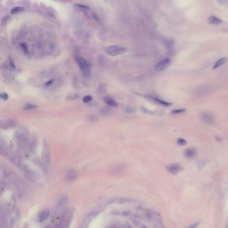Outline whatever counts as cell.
<instances>
[{"label":"cell","mask_w":228,"mask_h":228,"mask_svg":"<svg viewBox=\"0 0 228 228\" xmlns=\"http://www.w3.org/2000/svg\"><path fill=\"white\" fill-rule=\"evenodd\" d=\"M74 210L72 208L67 209L63 214L57 228H68L73 217Z\"/></svg>","instance_id":"obj_1"},{"label":"cell","mask_w":228,"mask_h":228,"mask_svg":"<svg viewBox=\"0 0 228 228\" xmlns=\"http://www.w3.org/2000/svg\"><path fill=\"white\" fill-rule=\"evenodd\" d=\"M106 50L110 55L116 56L125 53L126 51V49L120 45H113L108 46Z\"/></svg>","instance_id":"obj_2"},{"label":"cell","mask_w":228,"mask_h":228,"mask_svg":"<svg viewBox=\"0 0 228 228\" xmlns=\"http://www.w3.org/2000/svg\"><path fill=\"white\" fill-rule=\"evenodd\" d=\"M50 159V153L48 145L46 143L44 142L42 151V161L44 168L46 171L48 170V168L49 166Z\"/></svg>","instance_id":"obj_3"},{"label":"cell","mask_w":228,"mask_h":228,"mask_svg":"<svg viewBox=\"0 0 228 228\" xmlns=\"http://www.w3.org/2000/svg\"><path fill=\"white\" fill-rule=\"evenodd\" d=\"M172 63V60L168 58L164 59L158 63L155 67V70L157 72L163 71L167 69Z\"/></svg>","instance_id":"obj_4"},{"label":"cell","mask_w":228,"mask_h":228,"mask_svg":"<svg viewBox=\"0 0 228 228\" xmlns=\"http://www.w3.org/2000/svg\"><path fill=\"white\" fill-rule=\"evenodd\" d=\"M166 168L168 172L173 175L177 174L182 170L181 165L177 163L168 164Z\"/></svg>","instance_id":"obj_5"},{"label":"cell","mask_w":228,"mask_h":228,"mask_svg":"<svg viewBox=\"0 0 228 228\" xmlns=\"http://www.w3.org/2000/svg\"><path fill=\"white\" fill-rule=\"evenodd\" d=\"M76 60L81 71H85L88 69V63L84 58L79 55H77L76 57Z\"/></svg>","instance_id":"obj_6"},{"label":"cell","mask_w":228,"mask_h":228,"mask_svg":"<svg viewBox=\"0 0 228 228\" xmlns=\"http://www.w3.org/2000/svg\"><path fill=\"white\" fill-rule=\"evenodd\" d=\"M197 151L194 148H189L184 151V155L188 159H193L197 156Z\"/></svg>","instance_id":"obj_7"},{"label":"cell","mask_w":228,"mask_h":228,"mask_svg":"<svg viewBox=\"0 0 228 228\" xmlns=\"http://www.w3.org/2000/svg\"><path fill=\"white\" fill-rule=\"evenodd\" d=\"M16 124L17 122L14 120H8L3 121L1 122L0 126L3 129H5L15 127Z\"/></svg>","instance_id":"obj_8"},{"label":"cell","mask_w":228,"mask_h":228,"mask_svg":"<svg viewBox=\"0 0 228 228\" xmlns=\"http://www.w3.org/2000/svg\"><path fill=\"white\" fill-rule=\"evenodd\" d=\"M201 119L205 123L211 124L214 123V118L211 114L208 113H203L201 115Z\"/></svg>","instance_id":"obj_9"},{"label":"cell","mask_w":228,"mask_h":228,"mask_svg":"<svg viewBox=\"0 0 228 228\" xmlns=\"http://www.w3.org/2000/svg\"><path fill=\"white\" fill-rule=\"evenodd\" d=\"M149 99H152L153 101L155 102L156 103L159 104L160 105L163 106L165 107H169L172 105V103H169V102H167L164 101L162 100L159 99L155 97H152V96H149Z\"/></svg>","instance_id":"obj_10"},{"label":"cell","mask_w":228,"mask_h":228,"mask_svg":"<svg viewBox=\"0 0 228 228\" xmlns=\"http://www.w3.org/2000/svg\"><path fill=\"white\" fill-rule=\"evenodd\" d=\"M103 101L107 105L111 107L117 108L118 106V103L116 102V101L110 97H105L103 99Z\"/></svg>","instance_id":"obj_11"},{"label":"cell","mask_w":228,"mask_h":228,"mask_svg":"<svg viewBox=\"0 0 228 228\" xmlns=\"http://www.w3.org/2000/svg\"><path fill=\"white\" fill-rule=\"evenodd\" d=\"M208 22L209 24L211 25H218L221 24L223 22L222 20L219 19V18L216 17L214 16H212L209 17L208 19Z\"/></svg>","instance_id":"obj_12"},{"label":"cell","mask_w":228,"mask_h":228,"mask_svg":"<svg viewBox=\"0 0 228 228\" xmlns=\"http://www.w3.org/2000/svg\"><path fill=\"white\" fill-rule=\"evenodd\" d=\"M95 216L94 213H93V214H90V215H89L83 222V223H82V226L81 227V228H88L89 224L90 223L91 220H92L93 218Z\"/></svg>","instance_id":"obj_13"},{"label":"cell","mask_w":228,"mask_h":228,"mask_svg":"<svg viewBox=\"0 0 228 228\" xmlns=\"http://www.w3.org/2000/svg\"><path fill=\"white\" fill-rule=\"evenodd\" d=\"M68 200V197L66 194H63L61 196L58 200V206L60 207L63 206L67 204V202Z\"/></svg>","instance_id":"obj_14"},{"label":"cell","mask_w":228,"mask_h":228,"mask_svg":"<svg viewBox=\"0 0 228 228\" xmlns=\"http://www.w3.org/2000/svg\"><path fill=\"white\" fill-rule=\"evenodd\" d=\"M77 177V173L74 170H71L67 172V180L68 181H71L76 179Z\"/></svg>","instance_id":"obj_15"},{"label":"cell","mask_w":228,"mask_h":228,"mask_svg":"<svg viewBox=\"0 0 228 228\" xmlns=\"http://www.w3.org/2000/svg\"><path fill=\"white\" fill-rule=\"evenodd\" d=\"M227 60L226 57H224L222 58H220L216 62L214 66H213V69H216L218 68L219 67L221 66L222 65L225 63Z\"/></svg>","instance_id":"obj_16"},{"label":"cell","mask_w":228,"mask_h":228,"mask_svg":"<svg viewBox=\"0 0 228 228\" xmlns=\"http://www.w3.org/2000/svg\"><path fill=\"white\" fill-rule=\"evenodd\" d=\"M111 111L109 108L107 107H103L100 108L99 110L100 114L103 115H108L111 113Z\"/></svg>","instance_id":"obj_17"},{"label":"cell","mask_w":228,"mask_h":228,"mask_svg":"<svg viewBox=\"0 0 228 228\" xmlns=\"http://www.w3.org/2000/svg\"><path fill=\"white\" fill-rule=\"evenodd\" d=\"M50 214V211L48 210H45L40 214L39 216V219L41 221H44L47 218Z\"/></svg>","instance_id":"obj_18"},{"label":"cell","mask_w":228,"mask_h":228,"mask_svg":"<svg viewBox=\"0 0 228 228\" xmlns=\"http://www.w3.org/2000/svg\"><path fill=\"white\" fill-rule=\"evenodd\" d=\"M74 7L77 9H80L82 10H87L90 9V8L88 6L83 5V4H76L74 5Z\"/></svg>","instance_id":"obj_19"},{"label":"cell","mask_w":228,"mask_h":228,"mask_svg":"<svg viewBox=\"0 0 228 228\" xmlns=\"http://www.w3.org/2000/svg\"><path fill=\"white\" fill-rule=\"evenodd\" d=\"M25 8H24V7H14V8H13L11 9V11H10V13L11 14H15V13H18V12H20L21 11L23 10Z\"/></svg>","instance_id":"obj_20"},{"label":"cell","mask_w":228,"mask_h":228,"mask_svg":"<svg viewBox=\"0 0 228 228\" xmlns=\"http://www.w3.org/2000/svg\"><path fill=\"white\" fill-rule=\"evenodd\" d=\"M87 118L92 123H95L98 120V118L96 115L95 114H90L87 117Z\"/></svg>","instance_id":"obj_21"},{"label":"cell","mask_w":228,"mask_h":228,"mask_svg":"<svg viewBox=\"0 0 228 228\" xmlns=\"http://www.w3.org/2000/svg\"><path fill=\"white\" fill-rule=\"evenodd\" d=\"M37 108H38V106L36 105H35V104H32V103H27L24 107V109H25V110H31V109H36Z\"/></svg>","instance_id":"obj_22"},{"label":"cell","mask_w":228,"mask_h":228,"mask_svg":"<svg viewBox=\"0 0 228 228\" xmlns=\"http://www.w3.org/2000/svg\"><path fill=\"white\" fill-rule=\"evenodd\" d=\"M186 112V109L185 108H182V109H174L172 110L171 112V114H180L182 113Z\"/></svg>","instance_id":"obj_23"},{"label":"cell","mask_w":228,"mask_h":228,"mask_svg":"<svg viewBox=\"0 0 228 228\" xmlns=\"http://www.w3.org/2000/svg\"><path fill=\"white\" fill-rule=\"evenodd\" d=\"M20 46H21V48H22V49L23 50V51H24L25 54H29L28 47H27V45L26 44V43H21V45H20Z\"/></svg>","instance_id":"obj_24"},{"label":"cell","mask_w":228,"mask_h":228,"mask_svg":"<svg viewBox=\"0 0 228 228\" xmlns=\"http://www.w3.org/2000/svg\"><path fill=\"white\" fill-rule=\"evenodd\" d=\"M177 144H178L179 145L183 146V145H185L187 144V141L186 140L184 139L179 138L177 141Z\"/></svg>","instance_id":"obj_25"},{"label":"cell","mask_w":228,"mask_h":228,"mask_svg":"<svg viewBox=\"0 0 228 228\" xmlns=\"http://www.w3.org/2000/svg\"><path fill=\"white\" fill-rule=\"evenodd\" d=\"M93 98L90 95H86L83 98L82 101L84 103H88L92 101Z\"/></svg>","instance_id":"obj_26"},{"label":"cell","mask_w":228,"mask_h":228,"mask_svg":"<svg viewBox=\"0 0 228 228\" xmlns=\"http://www.w3.org/2000/svg\"><path fill=\"white\" fill-rule=\"evenodd\" d=\"M125 112L126 113H135L136 112V110L135 109L133 108H131V107H126L125 109Z\"/></svg>","instance_id":"obj_27"},{"label":"cell","mask_w":228,"mask_h":228,"mask_svg":"<svg viewBox=\"0 0 228 228\" xmlns=\"http://www.w3.org/2000/svg\"><path fill=\"white\" fill-rule=\"evenodd\" d=\"M9 64L10 66L12 69H16V66H15V64H14V63L13 61V59H12L11 57H9Z\"/></svg>","instance_id":"obj_28"},{"label":"cell","mask_w":228,"mask_h":228,"mask_svg":"<svg viewBox=\"0 0 228 228\" xmlns=\"http://www.w3.org/2000/svg\"><path fill=\"white\" fill-rule=\"evenodd\" d=\"M9 18V16H6L4 17H3V18L2 20V25L3 26H4L5 24H6Z\"/></svg>","instance_id":"obj_29"},{"label":"cell","mask_w":228,"mask_h":228,"mask_svg":"<svg viewBox=\"0 0 228 228\" xmlns=\"http://www.w3.org/2000/svg\"><path fill=\"white\" fill-rule=\"evenodd\" d=\"M0 98L4 100H6L9 98V95L6 93H4L0 94Z\"/></svg>","instance_id":"obj_30"},{"label":"cell","mask_w":228,"mask_h":228,"mask_svg":"<svg viewBox=\"0 0 228 228\" xmlns=\"http://www.w3.org/2000/svg\"><path fill=\"white\" fill-rule=\"evenodd\" d=\"M54 81V80L53 79H51L49 80V81H47V82H45V86H50V85H51V84H52V83Z\"/></svg>","instance_id":"obj_31"},{"label":"cell","mask_w":228,"mask_h":228,"mask_svg":"<svg viewBox=\"0 0 228 228\" xmlns=\"http://www.w3.org/2000/svg\"><path fill=\"white\" fill-rule=\"evenodd\" d=\"M199 224H200L199 222H196L194 224L191 225V226H190L188 228H196Z\"/></svg>","instance_id":"obj_32"},{"label":"cell","mask_w":228,"mask_h":228,"mask_svg":"<svg viewBox=\"0 0 228 228\" xmlns=\"http://www.w3.org/2000/svg\"><path fill=\"white\" fill-rule=\"evenodd\" d=\"M77 95H70L69 96H68V99H76V98H77Z\"/></svg>","instance_id":"obj_33"},{"label":"cell","mask_w":228,"mask_h":228,"mask_svg":"<svg viewBox=\"0 0 228 228\" xmlns=\"http://www.w3.org/2000/svg\"><path fill=\"white\" fill-rule=\"evenodd\" d=\"M227 228H228V226H227Z\"/></svg>","instance_id":"obj_34"}]
</instances>
